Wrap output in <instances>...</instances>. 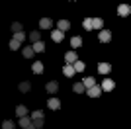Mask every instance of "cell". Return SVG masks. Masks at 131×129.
Segmentation results:
<instances>
[{
  "mask_svg": "<svg viewBox=\"0 0 131 129\" xmlns=\"http://www.w3.org/2000/svg\"><path fill=\"white\" fill-rule=\"evenodd\" d=\"M98 39L102 43H110V41H112V31H110V29H100Z\"/></svg>",
  "mask_w": 131,
  "mask_h": 129,
  "instance_id": "6da1fadb",
  "label": "cell"
},
{
  "mask_svg": "<svg viewBox=\"0 0 131 129\" xmlns=\"http://www.w3.org/2000/svg\"><path fill=\"white\" fill-rule=\"evenodd\" d=\"M100 94H102V86H98V84H94L92 88L86 90V96H90V98H98Z\"/></svg>",
  "mask_w": 131,
  "mask_h": 129,
  "instance_id": "7a4b0ae2",
  "label": "cell"
},
{
  "mask_svg": "<svg viewBox=\"0 0 131 129\" xmlns=\"http://www.w3.org/2000/svg\"><path fill=\"white\" fill-rule=\"evenodd\" d=\"M65 61H67V64H74L78 61L77 51H67V53H65Z\"/></svg>",
  "mask_w": 131,
  "mask_h": 129,
  "instance_id": "3957f363",
  "label": "cell"
},
{
  "mask_svg": "<svg viewBox=\"0 0 131 129\" xmlns=\"http://www.w3.org/2000/svg\"><path fill=\"white\" fill-rule=\"evenodd\" d=\"M74 72H77L74 64H65V67H63V74L69 76V78H72V76H74Z\"/></svg>",
  "mask_w": 131,
  "mask_h": 129,
  "instance_id": "277c9868",
  "label": "cell"
},
{
  "mask_svg": "<svg viewBox=\"0 0 131 129\" xmlns=\"http://www.w3.org/2000/svg\"><path fill=\"white\" fill-rule=\"evenodd\" d=\"M45 90L49 92V94H55V92L59 90V82H57V80H51V82H47V86H45Z\"/></svg>",
  "mask_w": 131,
  "mask_h": 129,
  "instance_id": "5b68a950",
  "label": "cell"
},
{
  "mask_svg": "<svg viewBox=\"0 0 131 129\" xmlns=\"http://www.w3.org/2000/svg\"><path fill=\"white\" fill-rule=\"evenodd\" d=\"M129 12H131L129 4H119L117 6V14H119V16H129Z\"/></svg>",
  "mask_w": 131,
  "mask_h": 129,
  "instance_id": "8992f818",
  "label": "cell"
},
{
  "mask_svg": "<svg viewBox=\"0 0 131 129\" xmlns=\"http://www.w3.org/2000/svg\"><path fill=\"white\" fill-rule=\"evenodd\" d=\"M72 90L77 92V94H84V92H86V86H84V82H74V84H72Z\"/></svg>",
  "mask_w": 131,
  "mask_h": 129,
  "instance_id": "52a82bcc",
  "label": "cell"
},
{
  "mask_svg": "<svg viewBox=\"0 0 131 129\" xmlns=\"http://www.w3.org/2000/svg\"><path fill=\"white\" fill-rule=\"evenodd\" d=\"M63 37H65V31H61V29H57V31H53V33H51V39H53L55 43L63 41Z\"/></svg>",
  "mask_w": 131,
  "mask_h": 129,
  "instance_id": "ba28073f",
  "label": "cell"
},
{
  "mask_svg": "<svg viewBox=\"0 0 131 129\" xmlns=\"http://www.w3.org/2000/svg\"><path fill=\"white\" fill-rule=\"evenodd\" d=\"M110 70H112V64H108V63H100L98 64V72L100 74H108Z\"/></svg>",
  "mask_w": 131,
  "mask_h": 129,
  "instance_id": "9c48e42d",
  "label": "cell"
},
{
  "mask_svg": "<svg viewBox=\"0 0 131 129\" xmlns=\"http://www.w3.org/2000/svg\"><path fill=\"white\" fill-rule=\"evenodd\" d=\"M47 106H49V110H59L61 102L57 100V98H49V100H47Z\"/></svg>",
  "mask_w": 131,
  "mask_h": 129,
  "instance_id": "30bf717a",
  "label": "cell"
},
{
  "mask_svg": "<svg viewBox=\"0 0 131 129\" xmlns=\"http://www.w3.org/2000/svg\"><path fill=\"white\" fill-rule=\"evenodd\" d=\"M39 26L43 27V29H49V27L53 26V20H51V18H41V20H39Z\"/></svg>",
  "mask_w": 131,
  "mask_h": 129,
  "instance_id": "8fae6325",
  "label": "cell"
},
{
  "mask_svg": "<svg viewBox=\"0 0 131 129\" xmlns=\"http://www.w3.org/2000/svg\"><path fill=\"white\" fill-rule=\"evenodd\" d=\"M22 51H24V57H26V59H31V57H33V53H35V49H33V45H31V47H27V45H24V49H22Z\"/></svg>",
  "mask_w": 131,
  "mask_h": 129,
  "instance_id": "7c38bea8",
  "label": "cell"
},
{
  "mask_svg": "<svg viewBox=\"0 0 131 129\" xmlns=\"http://www.w3.org/2000/svg\"><path fill=\"white\" fill-rule=\"evenodd\" d=\"M18 90L22 92V94H26V92H29V90H31V84H29L27 80H24V82H20V86H18Z\"/></svg>",
  "mask_w": 131,
  "mask_h": 129,
  "instance_id": "4fadbf2b",
  "label": "cell"
},
{
  "mask_svg": "<svg viewBox=\"0 0 131 129\" xmlns=\"http://www.w3.org/2000/svg\"><path fill=\"white\" fill-rule=\"evenodd\" d=\"M114 86H115L114 80H104V82H102V90H104V92H110V90H114Z\"/></svg>",
  "mask_w": 131,
  "mask_h": 129,
  "instance_id": "5bb4252c",
  "label": "cell"
},
{
  "mask_svg": "<svg viewBox=\"0 0 131 129\" xmlns=\"http://www.w3.org/2000/svg\"><path fill=\"white\" fill-rule=\"evenodd\" d=\"M57 26H59L61 31H67V29L71 27V22H69V20H59V22H57Z\"/></svg>",
  "mask_w": 131,
  "mask_h": 129,
  "instance_id": "9a60e30c",
  "label": "cell"
},
{
  "mask_svg": "<svg viewBox=\"0 0 131 129\" xmlns=\"http://www.w3.org/2000/svg\"><path fill=\"white\" fill-rule=\"evenodd\" d=\"M82 82H84V86H86V90H88V88H92V86L96 84V78H92V76H86V78H82Z\"/></svg>",
  "mask_w": 131,
  "mask_h": 129,
  "instance_id": "2e32d148",
  "label": "cell"
},
{
  "mask_svg": "<svg viewBox=\"0 0 131 129\" xmlns=\"http://www.w3.org/2000/svg\"><path fill=\"white\" fill-rule=\"evenodd\" d=\"M16 115H18V117H24V115H27V107L20 104V106L16 107Z\"/></svg>",
  "mask_w": 131,
  "mask_h": 129,
  "instance_id": "e0dca14e",
  "label": "cell"
},
{
  "mask_svg": "<svg viewBox=\"0 0 131 129\" xmlns=\"http://www.w3.org/2000/svg\"><path fill=\"white\" fill-rule=\"evenodd\" d=\"M82 27L86 29V31H90V29H94V24H92V18H86V20L82 22Z\"/></svg>",
  "mask_w": 131,
  "mask_h": 129,
  "instance_id": "ac0fdd59",
  "label": "cell"
},
{
  "mask_svg": "<svg viewBox=\"0 0 131 129\" xmlns=\"http://www.w3.org/2000/svg\"><path fill=\"white\" fill-rule=\"evenodd\" d=\"M31 70L35 72V74H41V72H43V63H33Z\"/></svg>",
  "mask_w": 131,
  "mask_h": 129,
  "instance_id": "d6986e66",
  "label": "cell"
},
{
  "mask_svg": "<svg viewBox=\"0 0 131 129\" xmlns=\"http://www.w3.org/2000/svg\"><path fill=\"white\" fill-rule=\"evenodd\" d=\"M71 45H72V47H74V49H78V47H80V45H82V39L78 37V35H74V37L71 39Z\"/></svg>",
  "mask_w": 131,
  "mask_h": 129,
  "instance_id": "ffe728a7",
  "label": "cell"
},
{
  "mask_svg": "<svg viewBox=\"0 0 131 129\" xmlns=\"http://www.w3.org/2000/svg\"><path fill=\"white\" fill-rule=\"evenodd\" d=\"M92 24H94V29H102V26H104L102 18H92Z\"/></svg>",
  "mask_w": 131,
  "mask_h": 129,
  "instance_id": "44dd1931",
  "label": "cell"
},
{
  "mask_svg": "<svg viewBox=\"0 0 131 129\" xmlns=\"http://www.w3.org/2000/svg\"><path fill=\"white\" fill-rule=\"evenodd\" d=\"M33 49H35V53H41V51H45V43H43V41L33 43Z\"/></svg>",
  "mask_w": 131,
  "mask_h": 129,
  "instance_id": "7402d4cb",
  "label": "cell"
},
{
  "mask_svg": "<svg viewBox=\"0 0 131 129\" xmlns=\"http://www.w3.org/2000/svg\"><path fill=\"white\" fill-rule=\"evenodd\" d=\"M43 123H45V117H41V119H33V127H35V129H41V127H43Z\"/></svg>",
  "mask_w": 131,
  "mask_h": 129,
  "instance_id": "603a6c76",
  "label": "cell"
},
{
  "mask_svg": "<svg viewBox=\"0 0 131 129\" xmlns=\"http://www.w3.org/2000/svg\"><path fill=\"white\" fill-rule=\"evenodd\" d=\"M14 39H18L20 43H24V41H26V33H24V31H18V33H14Z\"/></svg>",
  "mask_w": 131,
  "mask_h": 129,
  "instance_id": "cb8c5ba5",
  "label": "cell"
},
{
  "mask_svg": "<svg viewBox=\"0 0 131 129\" xmlns=\"http://www.w3.org/2000/svg\"><path fill=\"white\" fill-rule=\"evenodd\" d=\"M29 39H31V43L41 41V39H39V31H31V33H29Z\"/></svg>",
  "mask_w": 131,
  "mask_h": 129,
  "instance_id": "d4e9b609",
  "label": "cell"
},
{
  "mask_svg": "<svg viewBox=\"0 0 131 129\" xmlns=\"http://www.w3.org/2000/svg\"><path fill=\"white\" fill-rule=\"evenodd\" d=\"M20 47H22V43L18 41V39L12 37V41H10V49H20Z\"/></svg>",
  "mask_w": 131,
  "mask_h": 129,
  "instance_id": "484cf974",
  "label": "cell"
},
{
  "mask_svg": "<svg viewBox=\"0 0 131 129\" xmlns=\"http://www.w3.org/2000/svg\"><path fill=\"white\" fill-rule=\"evenodd\" d=\"M12 31H14V33L22 31V24H20V22H14V24H12Z\"/></svg>",
  "mask_w": 131,
  "mask_h": 129,
  "instance_id": "4316f807",
  "label": "cell"
},
{
  "mask_svg": "<svg viewBox=\"0 0 131 129\" xmlns=\"http://www.w3.org/2000/svg\"><path fill=\"white\" fill-rule=\"evenodd\" d=\"M41 117H45L41 110H37V112H33V113H31V119H41Z\"/></svg>",
  "mask_w": 131,
  "mask_h": 129,
  "instance_id": "83f0119b",
  "label": "cell"
},
{
  "mask_svg": "<svg viewBox=\"0 0 131 129\" xmlns=\"http://www.w3.org/2000/svg\"><path fill=\"white\" fill-rule=\"evenodd\" d=\"M2 129H14V121H10V119H6L4 123H2Z\"/></svg>",
  "mask_w": 131,
  "mask_h": 129,
  "instance_id": "f1b7e54d",
  "label": "cell"
},
{
  "mask_svg": "<svg viewBox=\"0 0 131 129\" xmlns=\"http://www.w3.org/2000/svg\"><path fill=\"white\" fill-rule=\"evenodd\" d=\"M74 69H77V72H82V70H84V63H82V61H77V63H74Z\"/></svg>",
  "mask_w": 131,
  "mask_h": 129,
  "instance_id": "f546056e",
  "label": "cell"
}]
</instances>
